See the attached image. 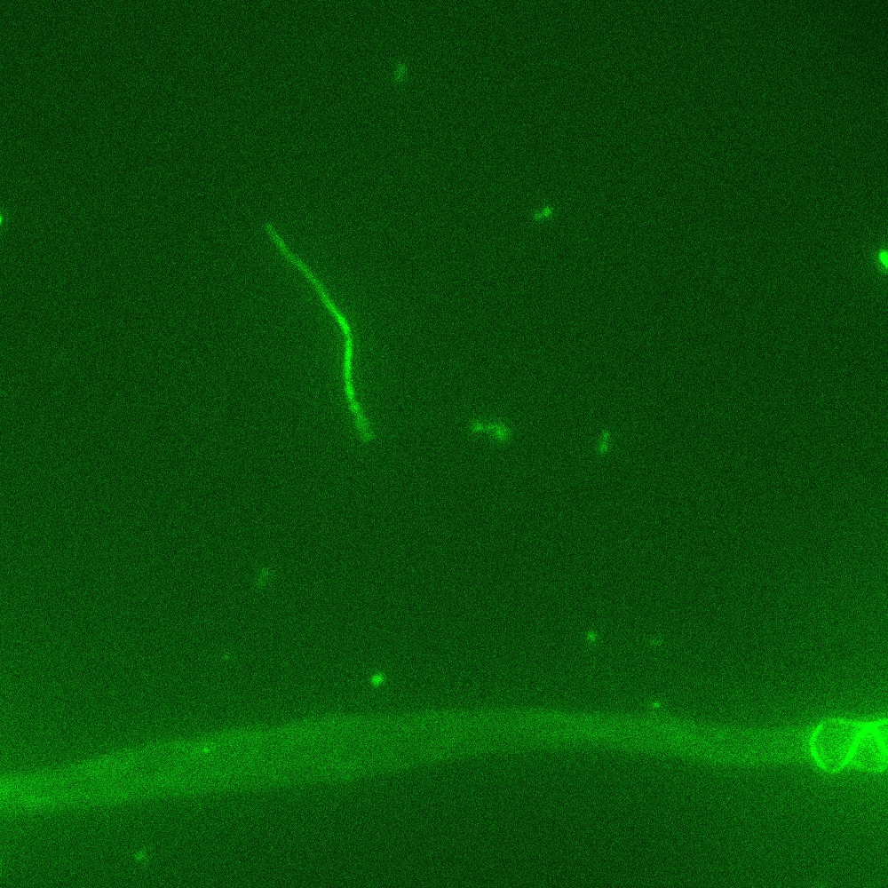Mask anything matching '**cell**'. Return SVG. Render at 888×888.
<instances>
[{
	"label": "cell",
	"instance_id": "cell-1",
	"mask_svg": "<svg viewBox=\"0 0 888 888\" xmlns=\"http://www.w3.org/2000/svg\"><path fill=\"white\" fill-rule=\"evenodd\" d=\"M866 723L829 718L810 734L809 751L821 769L836 773L848 765L850 757Z\"/></svg>",
	"mask_w": 888,
	"mask_h": 888
},
{
	"label": "cell",
	"instance_id": "cell-4",
	"mask_svg": "<svg viewBox=\"0 0 888 888\" xmlns=\"http://www.w3.org/2000/svg\"><path fill=\"white\" fill-rule=\"evenodd\" d=\"M472 432H489L499 442H505L511 436L510 430L502 423H473L471 425Z\"/></svg>",
	"mask_w": 888,
	"mask_h": 888
},
{
	"label": "cell",
	"instance_id": "cell-2",
	"mask_svg": "<svg viewBox=\"0 0 888 888\" xmlns=\"http://www.w3.org/2000/svg\"><path fill=\"white\" fill-rule=\"evenodd\" d=\"M322 305L335 319L344 335L345 352L343 361V378L345 395L350 411L354 418V424L360 439L364 444H369L374 440L375 435L355 396L352 375L353 338L349 322L331 297L325 298Z\"/></svg>",
	"mask_w": 888,
	"mask_h": 888
},
{
	"label": "cell",
	"instance_id": "cell-5",
	"mask_svg": "<svg viewBox=\"0 0 888 888\" xmlns=\"http://www.w3.org/2000/svg\"><path fill=\"white\" fill-rule=\"evenodd\" d=\"M880 258H881L882 262L885 266H887V259H888V258H887V252L886 251H883V252L880 253Z\"/></svg>",
	"mask_w": 888,
	"mask_h": 888
},
{
	"label": "cell",
	"instance_id": "cell-3",
	"mask_svg": "<svg viewBox=\"0 0 888 888\" xmlns=\"http://www.w3.org/2000/svg\"><path fill=\"white\" fill-rule=\"evenodd\" d=\"M848 765L869 773H880L886 769V720L866 723L854 746Z\"/></svg>",
	"mask_w": 888,
	"mask_h": 888
}]
</instances>
